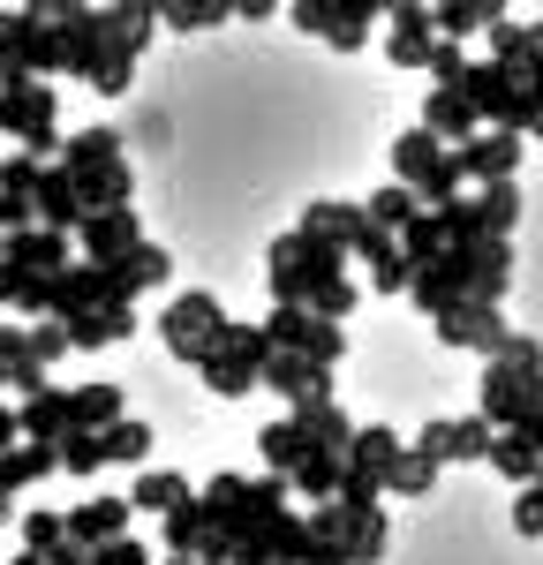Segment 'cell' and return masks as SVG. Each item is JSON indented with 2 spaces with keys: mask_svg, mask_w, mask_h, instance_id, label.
<instances>
[{
  "mask_svg": "<svg viewBox=\"0 0 543 565\" xmlns=\"http://www.w3.org/2000/svg\"><path fill=\"white\" fill-rule=\"evenodd\" d=\"M265 332L279 340V348H302V354H317V362H340V354H348V332H340L332 317H317L310 302H272Z\"/></svg>",
  "mask_w": 543,
  "mask_h": 565,
  "instance_id": "obj_6",
  "label": "cell"
},
{
  "mask_svg": "<svg viewBox=\"0 0 543 565\" xmlns=\"http://www.w3.org/2000/svg\"><path fill=\"white\" fill-rule=\"evenodd\" d=\"M460 167H468L476 189L483 181H513V167H521V129H476L460 143Z\"/></svg>",
  "mask_w": 543,
  "mask_h": 565,
  "instance_id": "obj_13",
  "label": "cell"
},
{
  "mask_svg": "<svg viewBox=\"0 0 543 565\" xmlns=\"http://www.w3.org/2000/svg\"><path fill=\"white\" fill-rule=\"evenodd\" d=\"M302 234H317V242H332V249L355 257L362 234H370V212L362 204H302Z\"/></svg>",
  "mask_w": 543,
  "mask_h": 565,
  "instance_id": "obj_16",
  "label": "cell"
},
{
  "mask_svg": "<svg viewBox=\"0 0 543 565\" xmlns=\"http://www.w3.org/2000/svg\"><path fill=\"white\" fill-rule=\"evenodd\" d=\"M393 174H401L423 204H453L460 181H468V167H460V151H446V136H430L415 121L407 136H393Z\"/></svg>",
  "mask_w": 543,
  "mask_h": 565,
  "instance_id": "obj_1",
  "label": "cell"
},
{
  "mask_svg": "<svg viewBox=\"0 0 543 565\" xmlns=\"http://www.w3.org/2000/svg\"><path fill=\"white\" fill-rule=\"evenodd\" d=\"M513 527H521V535H543V482H521V498H513Z\"/></svg>",
  "mask_w": 543,
  "mask_h": 565,
  "instance_id": "obj_38",
  "label": "cell"
},
{
  "mask_svg": "<svg viewBox=\"0 0 543 565\" xmlns=\"http://www.w3.org/2000/svg\"><path fill=\"white\" fill-rule=\"evenodd\" d=\"M136 332V302H98L84 317H68V340L76 348H114V340H129Z\"/></svg>",
  "mask_w": 543,
  "mask_h": 565,
  "instance_id": "obj_19",
  "label": "cell"
},
{
  "mask_svg": "<svg viewBox=\"0 0 543 565\" xmlns=\"http://www.w3.org/2000/svg\"><path fill=\"white\" fill-rule=\"evenodd\" d=\"M159 565H204V558H181V551H167V558H159Z\"/></svg>",
  "mask_w": 543,
  "mask_h": 565,
  "instance_id": "obj_43",
  "label": "cell"
},
{
  "mask_svg": "<svg viewBox=\"0 0 543 565\" xmlns=\"http://www.w3.org/2000/svg\"><path fill=\"white\" fill-rule=\"evenodd\" d=\"M491 468H498L505 482H536V476H543V437H536V430H498Z\"/></svg>",
  "mask_w": 543,
  "mask_h": 565,
  "instance_id": "obj_23",
  "label": "cell"
},
{
  "mask_svg": "<svg viewBox=\"0 0 543 565\" xmlns=\"http://www.w3.org/2000/svg\"><path fill=\"white\" fill-rule=\"evenodd\" d=\"M430 53H438V15H430V0H407V8H393L385 61H393V68H430Z\"/></svg>",
  "mask_w": 543,
  "mask_h": 565,
  "instance_id": "obj_9",
  "label": "cell"
},
{
  "mask_svg": "<svg viewBox=\"0 0 543 565\" xmlns=\"http://www.w3.org/2000/svg\"><path fill=\"white\" fill-rule=\"evenodd\" d=\"M8 498H15V490H8V476H0V521H8Z\"/></svg>",
  "mask_w": 543,
  "mask_h": 565,
  "instance_id": "obj_44",
  "label": "cell"
},
{
  "mask_svg": "<svg viewBox=\"0 0 543 565\" xmlns=\"http://www.w3.org/2000/svg\"><path fill=\"white\" fill-rule=\"evenodd\" d=\"M106 468V437L98 430H68L61 437V476H98Z\"/></svg>",
  "mask_w": 543,
  "mask_h": 565,
  "instance_id": "obj_34",
  "label": "cell"
},
{
  "mask_svg": "<svg viewBox=\"0 0 543 565\" xmlns=\"http://www.w3.org/2000/svg\"><path fill=\"white\" fill-rule=\"evenodd\" d=\"M536 136H543V121H536Z\"/></svg>",
  "mask_w": 543,
  "mask_h": 565,
  "instance_id": "obj_47",
  "label": "cell"
},
{
  "mask_svg": "<svg viewBox=\"0 0 543 565\" xmlns=\"http://www.w3.org/2000/svg\"><path fill=\"white\" fill-rule=\"evenodd\" d=\"M76 234H84V257H91V264H114V257H129L136 242H143V234H136V204L91 212L84 226H76Z\"/></svg>",
  "mask_w": 543,
  "mask_h": 565,
  "instance_id": "obj_14",
  "label": "cell"
},
{
  "mask_svg": "<svg viewBox=\"0 0 543 565\" xmlns=\"http://www.w3.org/2000/svg\"><path fill=\"white\" fill-rule=\"evenodd\" d=\"M430 332L446 340V348H468V354H498L505 348V324H498V302H476V295H460L430 317Z\"/></svg>",
  "mask_w": 543,
  "mask_h": 565,
  "instance_id": "obj_7",
  "label": "cell"
},
{
  "mask_svg": "<svg viewBox=\"0 0 543 565\" xmlns=\"http://www.w3.org/2000/svg\"><path fill=\"white\" fill-rule=\"evenodd\" d=\"M189 498H196V490H189L174 468H151V476H136V490H129V505H136V513H151V521H167L174 505H189Z\"/></svg>",
  "mask_w": 543,
  "mask_h": 565,
  "instance_id": "obj_26",
  "label": "cell"
},
{
  "mask_svg": "<svg viewBox=\"0 0 543 565\" xmlns=\"http://www.w3.org/2000/svg\"><path fill=\"white\" fill-rule=\"evenodd\" d=\"M15 437H23V415H15V407H0V452H8Z\"/></svg>",
  "mask_w": 543,
  "mask_h": 565,
  "instance_id": "obj_42",
  "label": "cell"
},
{
  "mask_svg": "<svg viewBox=\"0 0 543 565\" xmlns=\"http://www.w3.org/2000/svg\"><path fill=\"white\" fill-rule=\"evenodd\" d=\"M39 174H45V159H0V226L8 234H23V226H39Z\"/></svg>",
  "mask_w": 543,
  "mask_h": 565,
  "instance_id": "obj_12",
  "label": "cell"
},
{
  "mask_svg": "<svg viewBox=\"0 0 543 565\" xmlns=\"http://www.w3.org/2000/svg\"><path fill=\"white\" fill-rule=\"evenodd\" d=\"M234 15V0H159V23H174V31H212Z\"/></svg>",
  "mask_w": 543,
  "mask_h": 565,
  "instance_id": "obj_32",
  "label": "cell"
},
{
  "mask_svg": "<svg viewBox=\"0 0 543 565\" xmlns=\"http://www.w3.org/2000/svg\"><path fill=\"white\" fill-rule=\"evenodd\" d=\"M362 212L377 218V226H385V234H401L407 218L423 212V196H415V189H407V181H393V189H377V196H370V204H362Z\"/></svg>",
  "mask_w": 543,
  "mask_h": 565,
  "instance_id": "obj_33",
  "label": "cell"
},
{
  "mask_svg": "<svg viewBox=\"0 0 543 565\" xmlns=\"http://www.w3.org/2000/svg\"><path fill=\"white\" fill-rule=\"evenodd\" d=\"M393 460H401V437L393 430H355V445H348V468H355V476H393Z\"/></svg>",
  "mask_w": 543,
  "mask_h": 565,
  "instance_id": "obj_29",
  "label": "cell"
},
{
  "mask_svg": "<svg viewBox=\"0 0 543 565\" xmlns=\"http://www.w3.org/2000/svg\"><path fill=\"white\" fill-rule=\"evenodd\" d=\"M438 468H446V460H438V452H430V445L415 437V445H401V460H393V476H385V490H401V498H423V490L438 482Z\"/></svg>",
  "mask_w": 543,
  "mask_h": 565,
  "instance_id": "obj_27",
  "label": "cell"
},
{
  "mask_svg": "<svg viewBox=\"0 0 543 565\" xmlns=\"http://www.w3.org/2000/svg\"><path fill=\"white\" fill-rule=\"evenodd\" d=\"M68 407H76V430H106V423H121V385H84L68 392Z\"/></svg>",
  "mask_w": 543,
  "mask_h": 565,
  "instance_id": "obj_30",
  "label": "cell"
},
{
  "mask_svg": "<svg viewBox=\"0 0 543 565\" xmlns=\"http://www.w3.org/2000/svg\"><path fill=\"white\" fill-rule=\"evenodd\" d=\"M159 340H167V354H174V362H189V370H196V362L226 340V309L212 302L204 287H196V295H174V302H167V317H159Z\"/></svg>",
  "mask_w": 543,
  "mask_h": 565,
  "instance_id": "obj_5",
  "label": "cell"
},
{
  "mask_svg": "<svg viewBox=\"0 0 543 565\" xmlns=\"http://www.w3.org/2000/svg\"><path fill=\"white\" fill-rule=\"evenodd\" d=\"M385 15V0H332V23H324V45L332 53H362L370 45V23Z\"/></svg>",
  "mask_w": 543,
  "mask_h": 565,
  "instance_id": "obj_21",
  "label": "cell"
},
{
  "mask_svg": "<svg viewBox=\"0 0 543 565\" xmlns=\"http://www.w3.org/2000/svg\"><path fill=\"white\" fill-rule=\"evenodd\" d=\"M61 535H68V521H53V513H31V521H23V551H53Z\"/></svg>",
  "mask_w": 543,
  "mask_h": 565,
  "instance_id": "obj_39",
  "label": "cell"
},
{
  "mask_svg": "<svg viewBox=\"0 0 543 565\" xmlns=\"http://www.w3.org/2000/svg\"><path fill=\"white\" fill-rule=\"evenodd\" d=\"M15 565H45V558H39V551H23V558H15Z\"/></svg>",
  "mask_w": 543,
  "mask_h": 565,
  "instance_id": "obj_45",
  "label": "cell"
},
{
  "mask_svg": "<svg viewBox=\"0 0 543 565\" xmlns=\"http://www.w3.org/2000/svg\"><path fill=\"white\" fill-rule=\"evenodd\" d=\"M167 279H174V257H167V249H151V242H136L129 257H114V287H121V295H143V287H167Z\"/></svg>",
  "mask_w": 543,
  "mask_h": 565,
  "instance_id": "obj_22",
  "label": "cell"
},
{
  "mask_svg": "<svg viewBox=\"0 0 543 565\" xmlns=\"http://www.w3.org/2000/svg\"><path fill=\"white\" fill-rule=\"evenodd\" d=\"M423 445L438 452V460H491V445H498V423L476 407V415H460V423H423Z\"/></svg>",
  "mask_w": 543,
  "mask_h": 565,
  "instance_id": "obj_11",
  "label": "cell"
},
{
  "mask_svg": "<svg viewBox=\"0 0 543 565\" xmlns=\"http://www.w3.org/2000/svg\"><path fill=\"white\" fill-rule=\"evenodd\" d=\"M423 129L446 136V143H468V136L491 129V121H483V106H476V90H468V84H438L430 98H423Z\"/></svg>",
  "mask_w": 543,
  "mask_h": 565,
  "instance_id": "obj_10",
  "label": "cell"
},
{
  "mask_svg": "<svg viewBox=\"0 0 543 565\" xmlns=\"http://www.w3.org/2000/svg\"><path fill=\"white\" fill-rule=\"evenodd\" d=\"M53 114H61V90H53V84H39V76L0 84V136H15L31 159H61V129H53Z\"/></svg>",
  "mask_w": 543,
  "mask_h": 565,
  "instance_id": "obj_3",
  "label": "cell"
},
{
  "mask_svg": "<svg viewBox=\"0 0 543 565\" xmlns=\"http://www.w3.org/2000/svg\"><path fill=\"white\" fill-rule=\"evenodd\" d=\"M324 23H332V0H295V31L324 39Z\"/></svg>",
  "mask_w": 543,
  "mask_h": 565,
  "instance_id": "obj_40",
  "label": "cell"
},
{
  "mask_svg": "<svg viewBox=\"0 0 543 565\" xmlns=\"http://www.w3.org/2000/svg\"><path fill=\"white\" fill-rule=\"evenodd\" d=\"M98 159H121V136L114 129H84L61 143V167H98Z\"/></svg>",
  "mask_w": 543,
  "mask_h": 565,
  "instance_id": "obj_35",
  "label": "cell"
},
{
  "mask_svg": "<svg viewBox=\"0 0 543 565\" xmlns=\"http://www.w3.org/2000/svg\"><path fill=\"white\" fill-rule=\"evenodd\" d=\"M84 189H76V174L61 167V159H45L39 174V226H84Z\"/></svg>",
  "mask_w": 543,
  "mask_h": 565,
  "instance_id": "obj_17",
  "label": "cell"
},
{
  "mask_svg": "<svg viewBox=\"0 0 543 565\" xmlns=\"http://www.w3.org/2000/svg\"><path fill=\"white\" fill-rule=\"evenodd\" d=\"M265 385L279 392L287 407H302V399H324V392H332V362H317V354H302V348H279V340H272Z\"/></svg>",
  "mask_w": 543,
  "mask_h": 565,
  "instance_id": "obj_8",
  "label": "cell"
},
{
  "mask_svg": "<svg viewBox=\"0 0 543 565\" xmlns=\"http://www.w3.org/2000/svg\"><path fill=\"white\" fill-rule=\"evenodd\" d=\"M234 15L242 23H265V15H279V0H234Z\"/></svg>",
  "mask_w": 543,
  "mask_h": 565,
  "instance_id": "obj_41",
  "label": "cell"
},
{
  "mask_svg": "<svg viewBox=\"0 0 543 565\" xmlns=\"http://www.w3.org/2000/svg\"><path fill=\"white\" fill-rule=\"evenodd\" d=\"M430 15H438L446 39H468V31H491L505 15V0H430Z\"/></svg>",
  "mask_w": 543,
  "mask_h": 565,
  "instance_id": "obj_28",
  "label": "cell"
},
{
  "mask_svg": "<svg viewBox=\"0 0 543 565\" xmlns=\"http://www.w3.org/2000/svg\"><path fill=\"white\" fill-rule=\"evenodd\" d=\"M468 68H476V61L460 53V39H446V31H438V53H430V76H438V84H468Z\"/></svg>",
  "mask_w": 543,
  "mask_h": 565,
  "instance_id": "obj_36",
  "label": "cell"
},
{
  "mask_svg": "<svg viewBox=\"0 0 543 565\" xmlns=\"http://www.w3.org/2000/svg\"><path fill=\"white\" fill-rule=\"evenodd\" d=\"M0 257H8V226H0Z\"/></svg>",
  "mask_w": 543,
  "mask_h": 565,
  "instance_id": "obj_46",
  "label": "cell"
},
{
  "mask_svg": "<svg viewBox=\"0 0 543 565\" xmlns=\"http://www.w3.org/2000/svg\"><path fill=\"white\" fill-rule=\"evenodd\" d=\"M129 521H136V505H129V498H84V505L68 513V535L98 551V543H114V535H129Z\"/></svg>",
  "mask_w": 543,
  "mask_h": 565,
  "instance_id": "obj_18",
  "label": "cell"
},
{
  "mask_svg": "<svg viewBox=\"0 0 543 565\" xmlns=\"http://www.w3.org/2000/svg\"><path fill=\"white\" fill-rule=\"evenodd\" d=\"M257 445H265V468H272V476H287V482H295L302 452H310V423H302V415L287 407V415H279V423H272V430L257 437Z\"/></svg>",
  "mask_w": 543,
  "mask_h": 565,
  "instance_id": "obj_20",
  "label": "cell"
},
{
  "mask_svg": "<svg viewBox=\"0 0 543 565\" xmlns=\"http://www.w3.org/2000/svg\"><path fill=\"white\" fill-rule=\"evenodd\" d=\"M76 189H84V212H114V204H129V167L121 159H98V167H68Z\"/></svg>",
  "mask_w": 543,
  "mask_h": 565,
  "instance_id": "obj_24",
  "label": "cell"
},
{
  "mask_svg": "<svg viewBox=\"0 0 543 565\" xmlns=\"http://www.w3.org/2000/svg\"><path fill=\"white\" fill-rule=\"evenodd\" d=\"M91 565H159V558L143 551V535H114V543H98V551H91Z\"/></svg>",
  "mask_w": 543,
  "mask_h": 565,
  "instance_id": "obj_37",
  "label": "cell"
},
{
  "mask_svg": "<svg viewBox=\"0 0 543 565\" xmlns=\"http://www.w3.org/2000/svg\"><path fill=\"white\" fill-rule=\"evenodd\" d=\"M265 362H272V332L265 324H226V340L196 362V377L220 392V399H242V392L265 385Z\"/></svg>",
  "mask_w": 543,
  "mask_h": 565,
  "instance_id": "obj_4",
  "label": "cell"
},
{
  "mask_svg": "<svg viewBox=\"0 0 543 565\" xmlns=\"http://www.w3.org/2000/svg\"><path fill=\"white\" fill-rule=\"evenodd\" d=\"M324 271H348V249H332V242H317V234H279L265 249V287H272V302H302Z\"/></svg>",
  "mask_w": 543,
  "mask_h": 565,
  "instance_id": "obj_2",
  "label": "cell"
},
{
  "mask_svg": "<svg viewBox=\"0 0 543 565\" xmlns=\"http://www.w3.org/2000/svg\"><path fill=\"white\" fill-rule=\"evenodd\" d=\"M8 264H23V271H68V226H23V234H8Z\"/></svg>",
  "mask_w": 543,
  "mask_h": 565,
  "instance_id": "obj_15",
  "label": "cell"
},
{
  "mask_svg": "<svg viewBox=\"0 0 543 565\" xmlns=\"http://www.w3.org/2000/svg\"><path fill=\"white\" fill-rule=\"evenodd\" d=\"M106 460H129V468H143L151 460V423H136V415H121V423H106Z\"/></svg>",
  "mask_w": 543,
  "mask_h": 565,
  "instance_id": "obj_31",
  "label": "cell"
},
{
  "mask_svg": "<svg viewBox=\"0 0 543 565\" xmlns=\"http://www.w3.org/2000/svg\"><path fill=\"white\" fill-rule=\"evenodd\" d=\"M76 430V407H68V392H31L23 399V437H45V445H61V437Z\"/></svg>",
  "mask_w": 543,
  "mask_h": 565,
  "instance_id": "obj_25",
  "label": "cell"
}]
</instances>
